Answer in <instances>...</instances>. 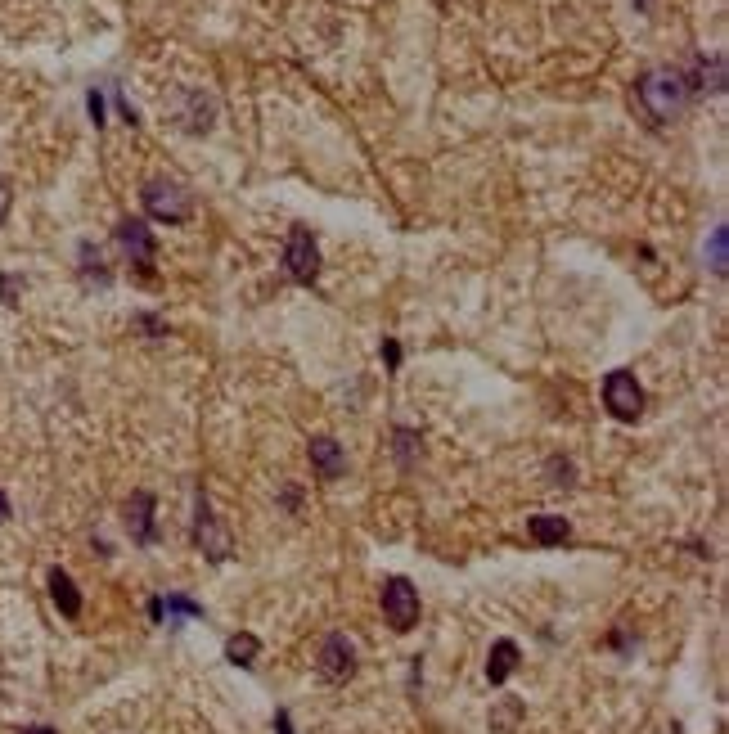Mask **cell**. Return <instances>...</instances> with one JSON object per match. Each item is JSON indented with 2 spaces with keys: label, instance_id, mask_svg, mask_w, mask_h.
<instances>
[{
  "label": "cell",
  "instance_id": "6da1fadb",
  "mask_svg": "<svg viewBox=\"0 0 729 734\" xmlns=\"http://www.w3.org/2000/svg\"><path fill=\"white\" fill-rule=\"evenodd\" d=\"M635 91H639V104H644V109L653 113L657 122L675 118V113H680V104L689 100L684 73H675V68H653V73H644Z\"/></svg>",
  "mask_w": 729,
  "mask_h": 734
},
{
  "label": "cell",
  "instance_id": "7a4b0ae2",
  "mask_svg": "<svg viewBox=\"0 0 729 734\" xmlns=\"http://www.w3.org/2000/svg\"><path fill=\"white\" fill-rule=\"evenodd\" d=\"M140 199H144V212H149L153 221H162V226H180V221H189V212H194L189 190L176 181H149L140 190Z\"/></svg>",
  "mask_w": 729,
  "mask_h": 734
},
{
  "label": "cell",
  "instance_id": "3957f363",
  "mask_svg": "<svg viewBox=\"0 0 729 734\" xmlns=\"http://www.w3.org/2000/svg\"><path fill=\"white\" fill-rule=\"evenodd\" d=\"M603 406H608V415L621 419V424L639 419V410H644V388L635 383V374L612 370L608 379H603Z\"/></svg>",
  "mask_w": 729,
  "mask_h": 734
},
{
  "label": "cell",
  "instance_id": "277c9868",
  "mask_svg": "<svg viewBox=\"0 0 729 734\" xmlns=\"http://www.w3.org/2000/svg\"><path fill=\"white\" fill-rule=\"evenodd\" d=\"M284 271L293 275L297 284H315V275H320V248H315L311 230L297 226L293 235H288V244H284Z\"/></svg>",
  "mask_w": 729,
  "mask_h": 734
},
{
  "label": "cell",
  "instance_id": "5b68a950",
  "mask_svg": "<svg viewBox=\"0 0 729 734\" xmlns=\"http://www.w3.org/2000/svg\"><path fill=\"white\" fill-rule=\"evenodd\" d=\"M383 613L396 631H410V626L419 622V595H414V586L405 577L383 581Z\"/></svg>",
  "mask_w": 729,
  "mask_h": 734
},
{
  "label": "cell",
  "instance_id": "8992f818",
  "mask_svg": "<svg viewBox=\"0 0 729 734\" xmlns=\"http://www.w3.org/2000/svg\"><path fill=\"white\" fill-rule=\"evenodd\" d=\"M315 671H320L329 685H342V680L356 676V649H351L347 635H329L320 649V658H315Z\"/></svg>",
  "mask_w": 729,
  "mask_h": 734
},
{
  "label": "cell",
  "instance_id": "52a82bcc",
  "mask_svg": "<svg viewBox=\"0 0 729 734\" xmlns=\"http://www.w3.org/2000/svg\"><path fill=\"white\" fill-rule=\"evenodd\" d=\"M176 127L189 136H203L212 127V100H203V91H180L176 95Z\"/></svg>",
  "mask_w": 729,
  "mask_h": 734
},
{
  "label": "cell",
  "instance_id": "ba28073f",
  "mask_svg": "<svg viewBox=\"0 0 729 734\" xmlns=\"http://www.w3.org/2000/svg\"><path fill=\"white\" fill-rule=\"evenodd\" d=\"M117 244H122V253L131 257L135 266H144V271H149L153 253H158V244H153L149 226H144V221H131V217H126L122 226H117Z\"/></svg>",
  "mask_w": 729,
  "mask_h": 734
},
{
  "label": "cell",
  "instance_id": "9c48e42d",
  "mask_svg": "<svg viewBox=\"0 0 729 734\" xmlns=\"http://www.w3.org/2000/svg\"><path fill=\"white\" fill-rule=\"evenodd\" d=\"M126 532H131L135 545H153V496L149 491H135L131 500H126Z\"/></svg>",
  "mask_w": 729,
  "mask_h": 734
},
{
  "label": "cell",
  "instance_id": "30bf717a",
  "mask_svg": "<svg viewBox=\"0 0 729 734\" xmlns=\"http://www.w3.org/2000/svg\"><path fill=\"white\" fill-rule=\"evenodd\" d=\"M194 541L203 545V550L212 554V559H225V550H230V545H225V536L216 532V523H212V505H207V496H203V491H198V514H194Z\"/></svg>",
  "mask_w": 729,
  "mask_h": 734
},
{
  "label": "cell",
  "instance_id": "8fae6325",
  "mask_svg": "<svg viewBox=\"0 0 729 734\" xmlns=\"http://www.w3.org/2000/svg\"><path fill=\"white\" fill-rule=\"evenodd\" d=\"M513 667H518V644H513V640H495L491 658H486V680H491V685H504V680L513 676Z\"/></svg>",
  "mask_w": 729,
  "mask_h": 734
},
{
  "label": "cell",
  "instance_id": "7c38bea8",
  "mask_svg": "<svg viewBox=\"0 0 729 734\" xmlns=\"http://www.w3.org/2000/svg\"><path fill=\"white\" fill-rule=\"evenodd\" d=\"M50 599H54V608H59L63 617H81V595H77V586H72V577L63 568H50Z\"/></svg>",
  "mask_w": 729,
  "mask_h": 734
},
{
  "label": "cell",
  "instance_id": "4fadbf2b",
  "mask_svg": "<svg viewBox=\"0 0 729 734\" xmlns=\"http://www.w3.org/2000/svg\"><path fill=\"white\" fill-rule=\"evenodd\" d=\"M527 532L536 536L540 545H563L567 536H572V527H567V518H558V514H536L527 523Z\"/></svg>",
  "mask_w": 729,
  "mask_h": 734
},
{
  "label": "cell",
  "instance_id": "5bb4252c",
  "mask_svg": "<svg viewBox=\"0 0 729 734\" xmlns=\"http://www.w3.org/2000/svg\"><path fill=\"white\" fill-rule=\"evenodd\" d=\"M311 464L320 469V478H338L342 473V451L333 437H315L311 442Z\"/></svg>",
  "mask_w": 729,
  "mask_h": 734
},
{
  "label": "cell",
  "instance_id": "9a60e30c",
  "mask_svg": "<svg viewBox=\"0 0 729 734\" xmlns=\"http://www.w3.org/2000/svg\"><path fill=\"white\" fill-rule=\"evenodd\" d=\"M149 617L153 622H162V617H203V608L194 604V599H180V595H171V599H153L149 604Z\"/></svg>",
  "mask_w": 729,
  "mask_h": 734
},
{
  "label": "cell",
  "instance_id": "2e32d148",
  "mask_svg": "<svg viewBox=\"0 0 729 734\" xmlns=\"http://www.w3.org/2000/svg\"><path fill=\"white\" fill-rule=\"evenodd\" d=\"M257 653H261V640H257V635H248V631L230 635V644H225V658H230L234 667H252Z\"/></svg>",
  "mask_w": 729,
  "mask_h": 734
},
{
  "label": "cell",
  "instance_id": "e0dca14e",
  "mask_svg": "<svg viewBox=\"0 0 729 734\" xmlns=\"http://www.w3.org/2000/svg\"><path fill=\"white\" fill-rule=\"evenodd\" d=\"M725 266H729V230L716 226L711 230V271L725 275Z\"/></svg>",
  "mask_w": 729,
  "mask_h": 734
},
{
  "label": "cell",
  "instance_id": "ac0fdd59",
  "mask_svg": "<svg viewBox=\"0 0 729 734\" xmlns=\"http://www.w3.org/2000/svg\"><path fill=\"white\" fill-rule=\"evenodd\" d=\"M518 712H522V707H518V703H504V707H500V712H495V725H504V730H500V734H509V730H513V721H518Z\"/></svg>",
  "mask_w": 729,
  "mask_h": 734
},
{
  "label": "cell",
  "instance_id": "d6986e66",
  "mask_svg": "<svg viewBox=\"0 0 729 734\" xmlns=\"http://www.w3.org/2000/svg\"><path fill=\"white\" fill-rule=\"evenodd\" d=\"M86 109H90V122H95V127H104V95L90 91L86 95Z\"/></svg>",
  "mask_w": 729,
  "mask_h": 734
},
{
  "label": "cell",
  "instance_id": "ffe728a7",
  "mask_svg": "<svg viewBox=\"0 0 729 734\" xmlns=\"http://www.w3.org/2000/svg\"><path fill=\"white\" fill-rule=\"evenodd\" d=\"M414 442H419V437L410 433V428H396V446H401V460L410 464V451H414Z\"/></svg>",
  "mask_w": 729,
  "mask_h": 734
},
{
  "label": "cell",
  "instance_id": "44dd1931",
  "mask_svg": "<svg viewBox=\"0 0 729 734\" xmlns=\"http://www.w3.org/2000/svg\"><path fill=\"white\" fill-rule=\"evenodd\" d=\"M18 284H23V280H18V275H5V280H0V298H5L9 307H14V302H18V298H14V293H18Z\"/></svg>",
  "mask_w": 729,
  "mask_h": 734
},
{
  "label": "cell",
  "instance_id": "7402d4cb",
  "mask_svg": "<svg viewBox=\"0 0 729 734\" xmlns=\"http://www.w3.org/2000/svg\"><path fill=\"white\" fill-rule=\"evenodd\" d=\"M9 203H14V190H9V181L0 176V226H5V217H9Z\"/></svg>",
  "mask_w": 729,
  "mask_h": 734
},
{
  "label": "cell",
  "instance_id": "603a6c76",
  "mask_svg": "<svg viewBox=\"0 0 729 734\" xmlns=\"http://www.w3.org/2000/svg\"><path fill=\"white\" fill-rule=\"evenodd\" d=\"M383 361L396 365V361H401V347H396V343H383Z\"/></svg>",
  "mask_w": 729,
  "mask_h": 734
},
{
  "label": "cell",
  "instance_id": "cb8c5ba5",
  "mask_svg": "<svg viewBox=\"0 0 729 734\" xmlns=\"http://www.w3.org/2000/svg\"><path fill=\"white\" fill-rule=\"evenodd\" d=\"M275 730L279 734H293V725H288V712H275Z\"/></svg>",
  "mask_w": 729,
  "mask_h": 734
},
{
  "label": "cell",
  "instance_id": "d4e9b609",
  "mask_svg": "<svg viewBox=\"0 0 729 734\" xmlns=\"http://www.w3.org/2000/svg\"><path fill=\"white\" fill-rule=\"evenodd\" d=\"M5 518H9V496L0 491V523H5Z\"/></svg>",
  "mask_w": 729,
  "mask_h": 734
},
{
  "label": "cell",
  "instance_id": "484cf974",
  "mask_svg": "<svg viewBox=\"0 0 729 734\" xmlns=\"http://www.w3.org/2000/svg\"><path fill=\"white\" fill-rule=\"evenodd\" d=\"M23 734H54L50 725H32V730H23Z\"/></svg>",
  "mask_w": 729,
  "mask_h": 734
},
{
  "label": "cell",
  "instance_id": "4316f807",
  "mask_svg": "<svg viewBox=\"0 0 729 734\" xmlns=\"http://www.w3.org/2000/svg\"><path fill=\"white\" fill-rule=\"evenodd\" d=\"M639 5H644V0H639Z\"/></svg>",
  "mask_w": 729,
  "mask_h": 734
}]
</instances>
